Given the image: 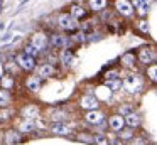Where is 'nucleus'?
<instances>
[{
    "label": "nucleus",
    "instance_id": "1",
    "mask_svg": "<svg viewBox=\"0 0 157 145\" xmlns=\"http://www.w3.org/2000/svg\"><path fill=\"white\" fill-rule=\"evenodd\" d=\"M19 63H21L22 67H25V69H32L34 67V59H32L31 56H27V54H22V56H19Z\"/></svg>",
    "mask_w": 157,
    "mask_h": 145
},
{
    "label": "nucleus",
    "instance_id": "2",
    "mask_svg": "<svg viewBox=\"0 0 157 145\" xmlns=\"http://www.w3.org/2000/svg\"><path fill=\"white\" fill-rule=\"evenodd\" d=\"M51 130L54 132V133L66 135V133H69V132H71V128H69V127H66L64 123H54V125L51 127Z\"/></svg>",
    "mask_w": 157,
    "mask_h": 145
},
{
    "label": "nucleus",
    "instance_id": "3",
    "mask_svg": "<svg viewBox=\"0 0 157 145\" xmlns=\"http://www.w3.org/2000/svg\"><path fill=\"white\" fill-rule=\"evenodd\" d=\"M86 120H88L90 123H101L103 121V113H100V111H91V113L86 115Z\"/></svg>",
    "mask_w": 157,
    "mask_h": 145
},
{
    "label": "nucleus",
    "instance_id": "4",
    "mask_svg": "<svg viewBox=\"0 0 157 145\" xmlns=\"http://www.w3.org/2000/svg\"><path fill=\"white\" fill-rule=\"evenodd\" d=\"M110 127H112L113 130L120 132V130H122V127H123V118H122V116H113V118H110Z\"/></svg>",
    "mask_w": 157,
    "mask_h": 145
},
{
    "label": "nucleus",
    "instance_id": "5",
    "mask_svg": "<svg viewBox=\"0 0 157 145\" xmlns=\"http://www.w3.org/2000/svg\"><path fill=\"white\" fill-rule=\"evenodd\" d=\"M135 84L137 86H140L139 84V81H137V78L135 76H128L125 79V88L127 90H130V91H135Z\"/></svg>",
    "mask_w": 157,
    "mask_h": 145
},
{
    "label": "nucleus",
    "instance_id": "6",
    "mask_svg": "<svg viewBox=\"0 0 157 145\" xmlns=\"http://www.w3.org/2000/svg\"><path fill=\"white\" fill-rule=\"evenodd\" d=\"M81 105L85 108H96V105H98V103H96V98L95 96H86L85 100H83Z\"/></svg>",
    "mask_w": 157,
    "mask_h": 145
},
{
    "label": "nucleus",
    "instance_id": "7",
    "mask_svg": "<svg viewBox=\"0 0 157 145\" xmlns=\"http://www.w3.org/2000/svg\"><path fill=\"white\" fill-rule=\"evenodd\" d=\"M127 123H128L130 127H137V125L140 123V118L137 116V115L130 113V115H127Z\"/></svg>",
    "mask_w": 157,
    "mask_h": 145
},
{
    "label": "nucleus",
    "instance_id": "8",
    "mask_svg": "<svg viewBox=\"0 0 157 145\" xmlns=\"http://www.w3.org/2000/svg\"><path fill=\"white\" fill-rule=\"evenodd\" d=\"M39 84H41V79L39 78H31V79L27 81V86H29V90H39Z\"/></svg>",
    "mask_w": 157,
    "mask_h": 145
},
{
    "label": "nucleus",
    "instance_id": "9",
    "mask_svg": "<svg viewBox=\"0 0 157 145\" xmlns=\"http://www.w3.org/2000/svg\"><path fill=\"white\" fill-rule=\"evenodd\" d=\"M154 54L150 52L149 49H142V52H140V59L144 61V63H149V59H152Z\"/></svg>",
    "mask_w": 157,
    "mask_h": 145
},
{
    "label": "nucleus",
    "instance_id": "10",
    "mask_svg": "<svg viewBox=\"0 0 157 145\" xmlns=\"http://www.w3.org/2000/svg\"><path fill=\"white\" fill-rule=\"evenodd\" d=\"M52 46L54 47H63L64 46V39H63L61 36H54L52 37Z\"/></svg>",
    "mask_w": 157,
    "mask_h": 145
},
{
    "label": "nucleus",
    "instance_id": "11",
    "mask_svg": "<svg viewBox=\"0 0 157 145\" xmlns=\"http://www.w3.org/2000/svg\"><path fill=\"white\" fill-rule=\"evenodd\" d=\"M95 143H98V145H108V140H106V137L105 135H95Z\"/></svg>",
    "mask_w": 157,
    "mask_h": 145
},
{
    "label": "nucleus",
    "instance_id": "12",
    "mask_svg": "<svg viewBox=\"0 0 157 145\" xmlns=\"http://www.w3.org/2000/svg\"><path fill=\"white\" fill-rule=\"evenodd\" d=\"M61 25L63 27H71L73 25V19H71V17H68V15H63L61 17Z\"/></svg>",
    "mask_w": 157,
    "mask_h": 145
},
{
    "label": "nucleus",
    "instance_id": "13",
    "mask_svg": "<svg viewBox=\"0 0 157 145\" xmlns=\"http://www.w3.org/2000/svg\"><path fill=\"white\" fill-rule=\"evenodd\" d=\"M9 100H10V98H9V94L5 93V91H0V105H2V106L9 105Z\"/></svg>",
    "mask_w": 157,
    "mask_h": 145
},
{
    "label": "nucleus",
    "instance_id": "14",
    "mask_svg": "<svg viewBox=\"0 0 157 145\" xmlns=\"http://www.w3.org/2000/svg\"><path fill=\"white\" fill-rule=\"evenodd\" d=\"M51 73H52V67L51 66H42L41 69H39V74H41V76H49Z\"/></svg>",
    "mask_w": 157,
    "mask_h": 145
},
{
    "label": "nucleus",
    "instance_id": "15",
    "mask_svg": "<svg viewBox=\"0 0 157 145\" xmlns=\"http://www.w3.org/2000/svg\"><path fill=\"white\" fill-rule=\"evenodd\" d=\"M7 142H9V143H17V142H19V135L9 133V137H7Z\"/></svg>",
    "mask_w": 157,
    "mask_h": 145
},
{
    "label": "nucleus",
    "instance_id": "16",
    "mask_svg": "<svg viewBox=\"0 0 157 145\" xmlns=\"http://www.w3.org/2000/svg\"><path fill=\"white\" fill-rule=\"evenodd\" d=\"M36 52H37V51H36V47L34 46H27V47H25V54H27V56H34V54Z\"/></svg>",
    "mask_w": 157,
    "mask_h": 145
},
{
    "label": "nucleus",
    "instance_id": "17",
    "mask_svg": "<svg viewBox=\"0 0 157 145\" xmlns=\"http://www.w3.org/2000/svg\"><path fill=\"white\" fill-rule=\"evenodd\" d=\"M69 61H71V52L64 51V54H63V63H64V64H69Z\"/></svg>",
    "mask_w": 157,
    "mask_h": 145
},
{
    "label": "nucleus",
    "instance_id": "18",
    "mask_svg": "<svg viewBox=\"0 0 157 145\" xmlns=\"http://www.w3.org/2000/svg\"><path fill=\"white\" fill-rule=\"evenodd\" d=\"M120 113L122 115H130L132 113V106H122L120 108Z\"/></svg>",
    "mask_w": 157,
    "mask_h": 145
},
{
    "label": "nucleus",
    "instance_id": "19",
    "mask_svg": "<svg viewBox=\"0 0 157 145\" xmlns=\"http://www.w3.org/2000/svg\"><path fill=\"white\" fill-rule=\"evenodd\" d=\"M149 7H150L149 2H144L142 5H140V12H147V10H149Z\"/></svg>",
    "mask_w": 157,
    "mask_h": 145
},
{
    "label": "nucleus",
    "instance_id": "20",
    "mask_svg": "<svg viewBox=\"0 0 157 145\" xmlns=\"http://www.w3.org/2000/svg\"><path fill=\"white\" fill-rule=\"evenodd\" d=\"M32 128H34V127H32V123H24V125H22V130H24V132H31Z\"/></svg>",
    "mask_w": 157,
    "mask_h": 145
},
{
    "label": "nucleus",
    "instance_id": "21",
    "mask_svg": "<svg viewBox=\"0 0 157 145\" xmlns=\"http://www.w3.org/2000/svg\"><path fill=\"white\" fill-rule=\"evenodd\" d=\"M118 7H120V10H123V12H128V7H127V3L118 2Z\"/></svg>",
    "mask_w": 157,
    "mask_h": 145
},
{
    "label": "nucleus",
    "instance_id": "22",
    "mask_svg": "<svg viewBox=\"0 0 157 145\" xmlns=\"http://www.w3.org/2000/svg\"><path fill=\"white\" fill-rule=\"evenodd\" d=\"M120 135H122V137H125V138H130V137H132V132H123V133L120 132Z\"/></svg>",
    "mask_w": 157,
    "mask_h": 145
},
{
    "label": "nucleus",
    "instance_id": "23",
    "mask_svg": "<svg viewBox=\"0 0 157 145\" xmlns=\"http://www.w3.org/2000/svg\"><path fill=\"white\" fill-rule=\"evenodd\" d=\"M93 5H96V7H101V5H103V0H93Z\"/></svg>",
    "mask_w": 157,
    "mask_h": 145
},
{
    "label": "nucleus",
    "instance_id": "24",
    "mask_svg": "<svg viewBox=\"0 0 157 145\" xmlns=\"http://www.w3.org/2000/svg\"><path fill=\"white\" fill-rule=\"evenodd\" d=\"M130 145H142V140L140 138H137V140H132V143Z\"/></svg>",
    "mask_w": 157,
    "mask_h": 145
},
{
    "label": "nucleus",
    "instance_id": "25",
    "mask_svg": "<svg viewBox=\"0 0 157 145\" xmlns=\"http://www.w3.org/2000/svg\"><path fill=\"white\" fill-rule=\"evenodd\" d=\"M110 86H112V88H118L120 83H118V81H113V83H110Z\"/></svg>",
    "mask_w": 157,
    "mask_h": 145
},
{
    "label": "nucleus",
    "instance_id": "26",
    "mask_svg": "<svg viewBox=\"0 0 157 145\" xmlns=\"http://www.w3.org/2000/svg\"><path fill=\"white\" fill-rule=\"evenodd\" d=\"M106 78H108V79H115V78H117V73H110Z\"/></svg>",
    "mask_w": 157,
    "mask_h": 145
},
{
    "label": "nucleus",
    "instance_id": "27",
    "mask_svg": "<svg viewBox=\"0 0 157 145\" xmlns=\"http://www.w3.org/2000/svg\"><path fill=\"white\" fill-rule=\"evenodd\" d=\"M75 13H76V15H79V13H81V15H83V10H79V7H75Z\"/></svg>",
    "mask_w": 157,
    "mask_h": 145
},
{
    "label": "nucleus",
    "instance_id": "28",
    "mask_svg": "<svg viewBox=\"0 0 157 145\" xmlns=\"http://www.w3.org/2000/svg\"><path fill=\"white\" fill-rule=\"evenodd\" d=\"M0 71H2V67H0Z\"/></svg>",
    "mask_w": 157,
    "mask_h": 145
}]
</instances>
